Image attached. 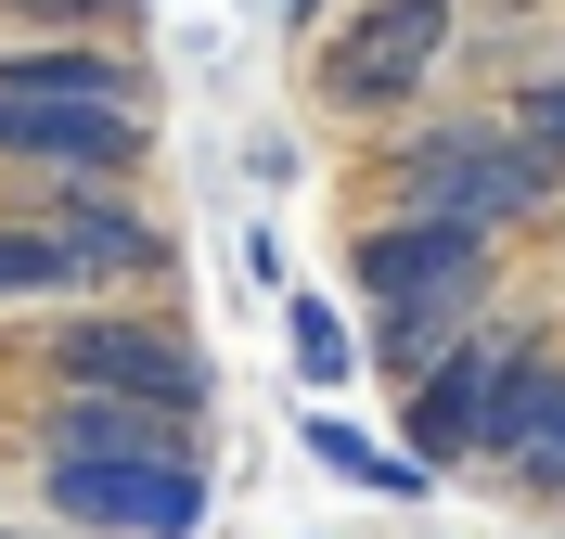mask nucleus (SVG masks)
<instances>
[{"mask_svg": "<svg viewBox=\"0 0 565 539\" xmlns=\"http://www.w3.org/2000/svg\"><path fill=\"white\" fill-rule=\"evenodd\" d=\"M540 193H553V168H540L501 116H437L412 154H398V218H424V231H462V245H489L501 218H527Z\"/></svg>", "mask_w": 565, "mask_h": 539, "instance_id": "nucleus-1", "label": "nucleus"}, {"mask_svg": "<svg viewBox=\"0 0 565 539\" xmlns=\"http://www.w3.org/2000/svg\"><path fill=\"white\" fill-rule=\"evenodd\" d=\"M360 295L386 309L398 373H424V359H437L462 322H476V295H489V245L424 231V218H386V231H360Z\"/></svg>", "mask_w": 565, "mask_h": 539, "instance_id": "nucleus-2", "label": "nucleus"}, {"mask_svg": "<svg viewBox=\"0 0 565 539\" xmlns=\"http://www.w3.org/2000/svg\"><path fill=\"white\" fill-rule=\"evenodd\" d=\"M52 373H65L77 398H141V411H168V424H193L218 398V373L193 359V334L168 322H116V309H90V322L52 334Z\"/></svg>", "mask_w": 565, "mask_h": 539, "instance_id": "nucleus-3", "label": "nucleus"}, {"mask_svg": "<svg viewBox=\"0 0 565 539\" xmlns=\"http://www.w3.org/2000/svg\"><path fill=\"white\" fill-rule=\"evenodd\" d=\"M437 52H450V0H373L360 26L321 39V104L334 116H398V104H424Z\"/></svg>", "mask_w": 565, "mask_h": 539, "instance_id": "nucleus-4", "label": "nucleus"}, {"mask_svg": "<svg viewBox=\"0 0 565 539\" xmlns=\"http://www.w3.org/2000/svg\"><path fill=\"white\" fill-rule=\"evenodd\" d=\"M39 502L104 539H193L206 527V475L193 463H39Z\"/></svg>", "mask_w": 565, "mask_h": 539, "instance_id": "nucleus-5", "label": "nucleus"}, {"mask_svg": "<svg viewBox=\"0 0 565 539\" xmlns=\"http://www.w3.org/2000/svg\"><path fill=\"white\" fill-rule=\"evenodd\" d=\"M501 373H514V334H489V322H462L450 347L412 373V450H424V463L489 450V398H501Z\"/></svg>", "mask_w": 565, "mask_h": 539, "instance_id": "nucleus-6", "label": "nucleus"}, {"mask_svg": "<svg viewBox=\"0 0 565 539\" xmlns=\"http://www.w3.org/2000/svg\"><path fill=\"white\" fill-rule=\"evenodd\" d=\"M141 154V116L129 104H26L0 90V168H52V180H104Z\"/></svg>", "mask_w": 565, "mask_h": 539, "instance_id": "nucleus-7", "label": "nucleus"}, {"mask_svg": "<svg viewBox=\"0 0 565 539\" xmlns=\"http://www.w3.org/2000/svg\"><path fill=\"white\" fill-rule=\"evenodd\" d=\"M489 463L527 475L540 502H565V359L514 347V373H501V398H489Z\"/></svg>", "mask_w": 565, "mask_h": 539, "instance_id": "nucleus-8", "label": "nucleus"}, {"mask_svg": "<svg viewBox=\"0 0 565 539\" xmlns=\"http://www.w3.org/2000/svg\"><path fill=\"white\" fill-rule=\"evenodd\" d=\"M39 463H193V424L168 411H141V398H52V424H39Z\"/></svg>", "mask_w": 565, "mask_h": 539, "instance_id": "nucleus-9", "label": "nucleus"}, {"mask_svg": "<svg viewBox=\"0 0 565 539\" xmlns=\"http://www.w3.org/2000/svg\"><path fill=\"white\" fill-rule=\"evenodd\" d=\"M39 245L65 257V283H141V270H168V231L129 218L116 193H90V180H65V206H52Z\"/></svg>", "mask_w": 565, "mask_h": 539, "instance_id": "nucleus-10", "label": "nucleus"}, {"mask_svg": "<svg viewBox=\"0 0 565 539\" xmlns=\"http://www.w3.org/2000/svg\"><path fill=\"white\" fill-rule=\"evenodd\" d=\"M296 450H309L321 475H348V488H373V502H412V488H424V463H398L386 436H360V424H334L321 398H309V424H296Z\"/></svg>", "mask_w": 565, "mask_h": 539, "instance_id": "nucleus-11", "label": "nucleus"}, {"mask_svg": "<svg viewBox=\"0 0 565 539\" xmlns=\"http://www.w3.org/2000/svg\"><path fill=\"white\" fill-rule=\"evenodd\" d=\"M0 90H26V104H129V65L116 52H0Z\"/></svg>", "mask_w": 565, "mask_h": 539, "instance_id": "nucleus-12", "label": "nucleus"}, {"mask_svg": "<svg viewBox=\"0 0 565 539\" xmlns=\"http://www.w3.org/2000/svg\"><path fill=\"white\" fill-rule=\"evenodd\" d=\"M282 322H296V373H309V386H348V373H360V347H348V322H334V309H321V295H296V309H282Z\"/></svg>", "mask_w": 565, "mask_h": 539, "instance_id": "nucleus-13", "label": "nucleus"}, {"mask_svg": "<svg viewBox=\"0 0 565 539\" xmlns=\"http://www.w3.org/2000/svg\"><path fill=\"white\" fill-rule=\"evenodd\" d=\"M65 283V257L39 245V231H13V218H0V309H13V295H52Z\"/></svg>", "mask_w": 565, "mask_h": 539, "instance_id": "nucleus-14", "label": "nucleus"}, {"mask_svg": "<svg viewBox=\"0 0 565 539\" xmlns=\"http://www.w3.org/2000/svg\"><path fill=\"white\" fill-rule=\"evenodd\" d=\"M540 90H553V104H565V65H553V77H540Z\"/></svg>", "mask_w": 565, "mask_h": 539, "instance_id": "nucleus-15", "label": "nucleus"}, {"mask_svg": "<svg viewBox=\"0 0 565 539\" xmlns=\"http://www.w3.org/2000/svg\"><path fill=\"white\" fill-rule=\"evenodd\" d=\"M0 539H13V527H0Z\"/></svg>", "mask_w": 565, "mask_h": 539, "instance_id": "nucleus-16", "label": "nucleus"}]
</instances>
